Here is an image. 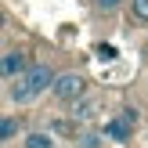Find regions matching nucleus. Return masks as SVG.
<instances>
[{
	"label": "nucleus",
	"mask_w": 148,
	"mask_h": 148,
	"mask_svg": "<svg viewBox=\"0 0 148 148\" xmlns=\"http://www.w3.org/2000/svg\"><path fill=\"white\" fill-rule=\"evenodd\" d=\"M0 25H4V11H0Z\"/></svg>",
	"instance_id": "nucleus-12"
},
{
	"label": "nucleus",
	"mask_w": 148,
	"mask_h": 148,
	"mask_svg": "<svg viewBox=\"0 0 148 148\" xmlns=\"http://www.w3.org/2000/svg\"><path fill=\"white\" fill-rule=\"evenodd\" d=\"M72 105H76V119L79 123H87V119H94V112H98V105H94V101H72Z\"/></svg>",
	"instance_id": "nucleus-7"
},
{
	"label": "nucleus",
	"mask_w": 148,
	"mask_h": 148,
	"mask_svg": "<svg viewBox=\"0 0 148 148\" xmlns=\"http://www.w3.org/2000/svg\"><path fill=\"white\" fill-rule=\"evenodd\" d=\"M119 119H127L130 127H137V112H134V108H123V112H119Z\"/></svg>",
	"instance_id": "nucleus-10"
},
{
	"label": "nucleus",
	"mask_w": 148,
	"mask_h": 148,
	"mask_svg": "<svg viewBox=\"0 0 148 148\" xmlns=\"http://www.w3.org/2000/svg\"><path fill=\"white\" fill-rule=\"evenodd\" d=\"M51 79H54V69H51V65H25V69L14 76V83H11V101L14 105H25V101L40 98L51 87Z\"/></svg>",
	"instance_id": "nucleus-1"
},
{
	"label": "nucleus",
	"mask_w": 148,
	"mask_h": 148,
	"mask_svg": "<svg viewBox=\"0 0 148 148\" xmlns=\"http://www.w3.org/2000/svg\"><path fill=\"white\" fill-rule=\"evenodd\" d=\"M25 65H29V58L25 54H22V51H11V54H0V76H18V72L22 69H25Z\"/></svg>",
	"instance_id": "nucleus-4"
},
{
	"label": "nucleus",
	"mask_w": 148,
	"mask_h": 148,
	"mask_svg": "<svg viewBox=\"0 0 148 148\" xmlns=\"http://www.w3.org/2000/svg\"><path fill=\"white\" fill-rule=\"evenodd\" d=\"M101 137H108V141H116V145H127L130 137H134V127L116 116V119H108L105 127H101Z\"/></svg>",
	"instance_id": "nucleus-3"
},
{
	"label": "nucleus",
	"mask_w": 148,
	"mask_h": 148,
	"mask_svg": "<svg viewBox=\"0 0 148 148\" xmlns=\"http://www.w3.org/2000/svg\"><path fill=\"white\" fill-rule=\"evenodd\" d=\"M25 148H54V137L51 134H40V130H33V134H25Z\"/></svg>",
	"instance_id": "nucleus-6"
},
{
	"label": "nucleus",
	"mask_w": 148,
	"mask_h": 148,
	"mask_svg": "<svg viewBox=\"0 0 148 148\" xmlns=\"http://www.w3.org/2000/svg\"><path fill=\"white\" fill-rule=\"evenodd\" d=\"M18 137V119H11V116H0V145L14 141Z\"/></svg>",
	"instance_id": "nucleus-5"
},
{
	"label": "nucleus",
	"mask_w": 148,
	"mask_h": 148,
	"mask_svg": "<svg viewBox=\"0 0 148 148\" xmlns=\"http://www.w3.org/2000/svg\"><path fill=\"white\" fill-rule=\"evenodd\" d=\"M83 90H87V79L79 76V72H62V76L51 79V94H54L58 101H69V105L83 98Z\"/></svg>",
	"instance_id": "nucleus-2"
},
{
	"label": "nucleus",
	"mask_w": 148,
	"mask_h": 148,
	"mask_svg": "<svg viewBox=\"0 0 148 148\" xmlns=\"http://www.w3.org/2000/svg\"><path fill=\"white\" fill-rule=\"evenodd\" d=\"M79 145H83V148H98V145H101V134H83Z\"/></svg>",
	"instance_id": "nucleus-9"
},
{
	"label": "nucleus",
	"mask_w": 148,
	"mask_h": 148,
	"mask_svg": "<svg viewBox=\"0 0 148 148\" xmlns=\"http://www.w3.org/2000/svg\"><path fill=\"white\" fill-rule=\"evenodd\" d=\"M119 4H123V0H98V7H101V11H116Z\"/></svg>",
	"instance_id": "nucleus-11"
},
{
	"label": "nucleus",
	"mask_w": 148,
	"mask_h": 148,
	"mask_svg": "<svg viewBox=\"0 0 148 148\" xmlns=\"http://www.w3.org/2000/svg\"><path fill=\"white\" fill-rule=\"evenodd\" d=\"M130 14L137 22H148V0H130Z\"/></svg>",
	"instance_id": "nucleus-8"
}]
</instances>
